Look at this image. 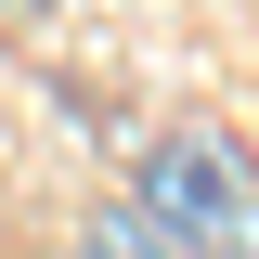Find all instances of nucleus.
Listing matches in <instances>:
<instances>
[{
    "instance_id": "3",
    "label": "nucleus",
    "mask_w": 259,
    "mask_h": 259,
    "mask_svg": "<svg viewBox=\"0 0 259 259\" xmlns=\"http://www.w3.org/2000/svg\"><path fill=\"white\" fill-rule=\"evenodd\" d=\"M246 259H259V221H246Z\"/></svg>"
},
{
    "instance_id": "1",
    "label": "nucleus",
    "mask_w": 259,
    "mask_h": 259,
    "mask_svg": "<svg viewBox=\"0 0 259 259\" xmlns=\"http://www.w3.org/2000/svg\"><path fill=\"white\" fill-rule=\"evenodd\" d=\"M130 207H143L182 259H221V246H246V221H259V168H246V143H233V130L194 117V130H156V143H143Z\"/></svg>"
},
{
    "instance_id": "2",
    "label": "nucleus",
    "mask_w": 259,
    "mask_h": 259,
    "mask_svg": "<svg viewBox=\"0 0 259 259\" xmlns=\"http://www.w3.org/2000/svg\"><path fill=\"white\" fill-rule=\"evenodd\" d=\"M78 259H182V246H168V233L143 221V207H130V194H104L91 221H78Z\"/></svg>"
}]
</instances>
